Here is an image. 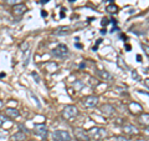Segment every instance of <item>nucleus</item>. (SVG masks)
I'll return each mask as SVG.
<instances>
[{
    "mask_svg": "<svg viewBox=\"0 0 149 141\" xmlns=\"http://www.w3.org/2000/svg\"><path fill=\"white\" fill-rule=\"evenodd\" d=\"M54 141H71V135L66 130H56L52 134Z\"/></svg>",
    "mask_w": 149,
    "mask_h": 141,
    "instance_id": "7ed1b4c3",
    "label": "nucleus"
},
{
    "mask_svg": "<svg viewBox=\"0 0 149 141\" xmlns=\"http://www.w3.org/2000/svg\"><path fill=\"white\" fill-rule=\"evenodd\" d=\"M146 133H147V134H149V126L147 128V131H146Z\"/></svg>",
    "mask_w": 149,
    "mask_h": 141,
    "instance_id": "c756f323",
    "label": "nucleus"
},
{
    "mask_svg": "<svg viewBox=\"0 0 149 141\" xmlns=\"http://www.w3.org/2000/svg\"><path fill=\"white\" fill-rule=\"evenodd\" d=\"M22 1H24V0H5V3L8 5H13V6L17 5V4H22Z\"/></svg>",
    "mask_w": 149,
    "mask_h": 141,
    "instance_id": "a211bd4d",
    "label": "nucleus"
},
{
    "mask_svg": "<svg viewBox=\"0 0 149 141\" xmlns=\"http://www.w3.org/2000/svg\"><path fill=\"white\" fill-rule=\"evenodd\" d=\"M34 134L41 139H46L47 137L49 131H47V128H46L44 124H36V125H34Z\"/></svg>",
    "mask_w": 149,
    "mask_h": 141,
    "instance_id": "423d86ee",
    "label": "nucleus"
},
{
    "mask_svg": "<svg viewBox=\"0 0 149 141\" xmlns=\"http://www.w3.org/2000/svg\"><path fill=\"white\" fill-rule=\"evenodd\" d=\"M19 128H20L21 130H24V131H25V133H27V131H29V130H27V128H26V126H24V125H21V124H20V125H19Z\"/></svg>",
    "mask_w": 149,
    "mask_h": 141,
    "instance_id": "a878e982",
    "label": "nucleus"
},
{
    "mask_svg": "<svg viewBox=\"0 0 149 141\" xmlns=\"http://www.w3.org/2000/svg\"><path fill=\"white\" fill-rule=\"evenodd\" d=\"M82 105L85 107H88V109H91V107H95L98 105V97L95 96V95H88V96H85L82 99Z\"/></svg>",
    "mask_w": 149,
    "mask_h": 141,
    "instance_id": "39448f33",
    "label": "nucleus"
},
{
    "mask_svg": "<svg viewBox=\"0 0 149 141\" xmlns=\"http://www.w3.org/2000/svg\"><path fill=\"white\" fill-rule=\"evenodd\" d=\"M11 141H25L26 140V134L22 133V131H17L14 135L10 136Z\"/></svg>",
    "mask_w": 149,
    "mask_h": 141,
    "instance_id": "9b49d317",
    "label": "nucleus"
},
{
    "mask_svg": "<svg viewBox=\"0 0 149 141\" xmlns=\"http://www.w3.org/2000/svg\"><path fill=\"white\" fill-rule=\"evenodd\" d=\"M71 30V27L70 26H61V27H58V29H56L55 31H54V34L55 35H58V36H62V35H67V34H70V31Z\"/></svg>",
    "mask_w": 149,
    "mask_h": 141,
    "instance_id": "f8f14e48",
    "label": "nucleus"
},
{
    "mask_svg": "<svg viewBox=\"0 0 149 141\" xmlns=\"http://www.w3.org/2000/svg\"><path fill=\"white\" fill-rule=\"evenodd\" d=\"M32 78H34V79L36 80V82H37V84H39V82L41 81V79H40L39 75H37V73H32Z\"/></svg>",
    "mask_w": 149,
    "mask_h": 141,
    "instance_id": "4be33fe9",
    "label": "nucleus"
},
{
    "mask_svg": "<svg viewBox=\"0 0 149 141\" xmlns=\"http://www.w3.org/2000/svg\"><path fill=\"white\" fill-rule=\"evenodd\" d=\"M106 10L108 11V13H117L118 11V8L114 5V4H111V5H108L106 8Z\"/></svg>",
    "mask_w": 149,
    "mask_h": 141,
    "instance_id": "6ab92c4d",
    "label": "nucleus"
},
{
    "mask_svg": "<svg viewBox=\"0 0 149 141\" xmlns=\"http://www.w3.org/2000/svg\"><path fill=\"white\" fill-rule=\"evenodd\" d=\"M78 109L74 105H66L63 107V110H62V117L65 120H68V121H71L73 119H76V117L78 116Z\"/></svg>",
    "mask_w": 149,
    "mask_h": 141,
    "instance_id": "f257e3e1",
    "label": "nucleus"
},
{
    "mask_svg": "<svg viewBox=\"0 0 149 141\" xmlns=\"http://www.w3.org/2000/svg\"><path fill=\"white\" fill-rule=\"evenodd\" d=\"M20 48H21V50H27V48H29V44H27V43H22L20 45Z\"/></svg>",
    "mask_w": 149,
    "mask_h": 141,
    "instance_id": "393cba45",
    "label": "nucleus"
},
{
    "mask_svg": "<svg viewBox=\"0 0 149 141\" xmlns=\"http://www.w3.org/2000/svg\"><path fill=\"white\" fill-rule=\"evenodd\" d=\"M123 131L125 134H128V135H136V134H138V129L134 125H124L123 126Z\"/></svg>",
    "mask_w": 149,
    "mask_h": 141,
    "instance_id": "ddd939ff",
    "label": "nucleus"
},
{
    "mask_svg": "<svg viewBox=\"0 0 149 141\" xmlns=\"http://www.w3.org/2000/svg\"><path fill=\"white\" fill-rule=\"evenodd\" d=\"M144 85L149 89V79H144Z\"/></svg>",
    "mask_w": 149,
    "mask_h": 141,
    "instance_id": "bb28decb",
    "label": "nucleus"
},
{
    "mask_svg": "<svg viewBox=\"0 0 149 141\" xmlns=\"http://www.w3.org/2000/svg\"><path fill=\"white\" fill-rule=\"evenodd\" d=\"M139 123H141L143 126L148 128L149 126V114H142L139 116Z\"/></svg>",
    "mask_w": 149,
    "mask_h": 141,
    "instance_id": "2eb2a0df",
    "label": "nucleus"
},
{
    "mask_svg": "<svg viewBox=\"0 0 149 141\" xmlns=\"http://www.w3.org/2000/svg\"><path fill=\"white\" fill-rule=\"evenodd\" d=\"M132 78H133V79H136V80H139V79H141V78H139V74L137 73V70H133V71H132Z\"/></svg>",
    "mask_w": 149,
    "mask_h": 141,
    "instance_id": "412c9836",
    "label": "nucleus"
},
{
    "mask_svg": "<svg viewBox=\"0 0 149 141\" xmlns=\"http://www.w3.org/2000/svg\"><path fill=\"white\" fill-rule=\"evenodd\" d=\"M29 96L32 99V101L35 102L37 107H41V104H40V101H39V97H37L36 95H34V92H32V91H30V90H29Z\"/></svg>",
    "mask_w": 149,
    "mask_h": 141,
    "instance_id": "f3484780",
    "label": "nucleus"
},
{
    "mask_svg": "<svg viewBox=\"0 0 149 141\" xmlns=\"http://www.w3.org/2000/svg\"><path fill=\"white\" fill-rule=\"evenodd\" d=\"M129 109H130V111H132L133 114H138V112L142 111V106L138 105L137 102H132V104L129 105Z\"/></svg>",
    "mask_w": 149,
    "mask_h": 141,
    "instance_id": "dca6fc26",
    "label": "nucleus"
},
{
    "mask_svg": "<svg viewBox=\"0 0 149 141\" xmlns=\"http://www.w3.org/2000/svg\"><path fill=\"white\" fill-rule=\"evenodd\" d=\"M112 141H129V140L123 137V136H114V137L112 139Z\"/></svg>",
    "mask_w": 149,
    "mask_h": 141,
    "instance_id": "aec40b11",
    "label": "nucleus"
},
{
    "mask_svg": "<svg viewBox=\"0 0 149 141\" xmlns=\"http://www.w3.org/2000/svg\"><path fill=\"white\" fill-rule=\"evenodd\" d=\"M68 53H70L68 48L65 44H60V45H57L52 50V55L55 56V58H60V59H62V58H65V56H67Z\"/></svg>",
    "mask_w": 149,
    "mask_h": 141,
    "instance_id": "20e7f679",
    "label": "nucleus"
},
{
    "mask_svg": "<svg viewBox=\"0 0 149 141\" xmlns=\"http://www.w3.org/2000/svg\"><path fill=\"white\" fill-rule=\"evenodd\" d=\"M98 75L101 76V79H103L104 81H112L113 80V75L108 71H104V70H102V71L98 73Z\"/></svg>",
    "mask_w": 149,
    "mask_h": 141,
    "instance_id": "4468645a",
    "label": "nucleus"
},
{
    "mask_svg": "<svg viewBox=\"0 0 149 141\" xmlns=\"http://www.w3.org/2000/svg\"><path fill=\"white\" fill-rule=\"evenodd\" d=\"M142 48L144 49V51H146V54L149 56V46L147 44H142Z\"/></svg>",
    "mask_w": 149,
    "mask_h": 141,
    "instance_id": "b1692460",
    "label": "nucleus"
},
{
    "mask_svg": "<svg viewBox=\"0 0 149 141\" xmlns=\"http://www.w3.org/2000/svg\"><path fill=\"white\" fill-rule=\"evenodd\" d=\"M5 121H6V117L4 115H0V126H3L4 124H5Z\"/></svg>",
    "mask_w": 149,
    "mask_h": 141,
    "instance_id": "5701e85b",
    "label": "nucleus"
},
{
    "mask_svg": "<svg viewBox=\"0 0 149 141\" xmlns=\"http://www.w3.org/2000/svg\"><path fill=\"white\" fill-rule=\"evenodd\" d=\"M87 133H88L90 139H92V140H102V139L107 137V130L103 128H100V126H95V128L88 130Z\"/></svg>",
    "mask_w": 149,
    "mask_h": 141,
    "instance_id": "f03ea898",
    "label": "nucleus"
},
{
    "mask_svg": "<svg viewBox=\"0 0 149 141\" xmlns=\"http://www.w3.org/2000/svg\"><path fill=\"white\" fill-rule=\"evenodd\" d=\"M114 111H116L114 106L111 105V104H104V105L101 106V112L103 115H106V116H112L114 114Z\"/></svg>",
    "mask_w": 149,
    "mask_h": 141,
    "instance_id": "6e6552de",
    "label": "nucleus"
},
{
    "mask_svg": "<svg viewBox=\"0 0 149 141\" xmlns=\"http://www.w3.org/2000/svg\"><path fill=\"white\" fill-rule=\"evenodd\" d=\"M3 106H4V102H3L1 100H0V109H1V107H3Z\"/></svg>",
    "mask_w": 149,
    "mask_h": 141,
    "instance_id": "c85d7f7f",
    "label": "nucleus"
},
{
    "mask_svg": "<svg viewBox=\"0 0 149 141\" xmlns=\"http://www.w3.org/2000/svg\"><path fill=\"white\" fill-rule=\"evenodd\" d=\"M27 10V8L24 4H17V5L13 6V14L15 16H21L22 14H25V11Z\"/></svg>",
    "mask_w": 149,
    "mask_h": 141,
    "instance_id": "1a4fd4ad",
    "label": "nucleus"
},
{
    "mask_svg": "<svg viewBox=\"0 0 149 141\" xmlns=\"http://www.w3.org/2000/svg\"><path fill=\"white\" fill-rule=\"evenodd\" d=\"M74 137H76L78 141H90V136H88V133H86L83 129L81 128H76L74 129Z\"/></svg>",
    "mask_w": 149,
    "mask_h": 141,
    "instance_id": "0eeeda50",
    "label": "nucleus"
},
{
    "mask_svg": "<svg viewBox=\"0 0 149 141\" xmlns=\"http://www.w3.org/2000/svg\"><path fill=\"white\" fill-rule=\"evenodd\" d=\"M5 115L11 117V119H16V117L20 116V112H19L17 109H14V107H8L5 110Z\"/></svg>",
    "mask_w": 149,
    "mask_h": 141,
    "instance_id": "9d476101",
    "label": "nucleus"
},
{
    "mask_svg": "<svg viewBox=\"0 0 149 141\" xmlns=\"http://www.w3.org/2000/svg\"><path fill=\"white\" fill-rule=\"evenodd\" d=\"M107 24H108V20H107V19H103V20H102V25L106 26Z\"/></svg>",
    "mask_w": 149,
    "mask_h": 141,
    "instance_id": "cd10ccee",
    "label": "nucleus"
}]
</instances>
